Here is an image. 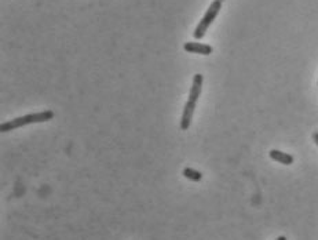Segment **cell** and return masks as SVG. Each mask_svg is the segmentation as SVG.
I'll use <instances>...</instances> for the list:
<instances>
[{"label": "cell", "instance_id": "obj_6", "mask_svg": "<svg viewBox=\"0 0 318 240\" xmlns=\"http://www.w3.org/2000/svg\"><path fill=\"white\" fill-rule=\"evenodd\" d=\"M269 156L275 162H279L281 165L289 166L293 163V156L289 155V153H284V152L279 151V149H271L269 153Z\"/></svg>", "mask_w": 318, "mask_h": 240}, {"label": "cell", "instance_id": "obj_3", "mask_svg": "<svg viewBox=\"0 0 318 240\" xmlns=\"http://www.w3.org/2000/svg\"><path fill=\"white\" fill-rule=\"evenodd\" d=\"M195 109L196 103H193V101H187L186 103L181 119V130H183V131L189 130L190 125H192V120H193V115H195Z\"/></svg>", "mask_w": 318, "mask_h": 240}, {"label": "cell", "instance_id": "obj_4", "mask_svg": "<svg viewBox=\"0 0 318 240\" xmlns=\"http://www.w3.org/2000/svg\"><path fill=\"white\" fill-rule=\"evenodd\" d=\"M185 50L192 54H201V55H209L212 54V47L209 45H204L199 42H187L185 43Z\"/></svg>", "mask_w": 318, "mask_h": 240}, {"label": "cell", "instance_id": "obj_1", "mask_svg": "<svg viewBox=\"0 0 318 240\" xmlns=\"http://www.w3.org/2000/svg\"><path fill=\"white\" fill-rule=\"evenodd\" d=\"M54 117L53 111H43L39 113H31V115L21 116L14 120H9L0 125V131L2 133H7V131H13L15 129L24 127L27 125H32V123H43V122H49Z\"/></svg>", "mask_w": 318, "mask_h": 240}, {"label": "cell", "instance_id": "obj_10", "mask_svg": "<svg viewBox=\"0 0 318 240\" xmlns=\"http://www.w3.org/2000/svg\"><path fill=\"white\" fill-rule=\"evenodd\" d=\"M221 2H223V0H221Z\"/></svg>", "mask_w": 318, "mask_h": 240}, {"label": "cell", "instance_id": "obj_2", "mask_svg": "<svg viewBox=\"0 0 318 240\" xmlns=\"http://www.w3.org/2000/svg\"><path fill=\"white\" fill-rule=\"evenodd\" d=\"M222 9V2L221 0H214L209 7H208L207 13L204 14V17L201 18V21L199 23V25L196 27L195 32H193V36H195L196 40L203 39L205 33H207L208 28L211 27V24L215 21V18L218 17V14Z\"/></svg>", "mask_w": 318, "mask_h": 240}, {"label": "cell", "instance_id": "obj_7", "mask_svg": "<svg viewBox=\"0 0 318 240\" xmlns=\"http://www.w3.org/2000/svg\"><path fill=\"white\" fill-rule=\"evenodd\" d=\"M183 175H185L187 179H192V181H201V178H203V174L197 171L195 169H190V167H186L183 170Z\"/></svg>", "mask_w": 318, "mask_h": 240}, {"label": "cell", "instance_id": "obj_5", "mask_svg": "<svg viewBox=\"0 0 318 240\" xmlns=\"http://www.w3.org/2000/svg\"><path fill=\"white\" fill-rule=\"evenodd\" d=\"M203 75L196 73L195 77H193V83H192V89H190L189 101L197 103V99L200 98V94H201V89H203Z\"/></svg>", "mask_w": 318, "mask_h": 240}, {"label": "cell", "instance_id": "obj_9", "mask_svg": "<svg viewBox=\"0 0 318 240\" xmlns=\"http://www.w3.org/2000/svg\"><path fill=\"white\" fill-rule=\"evenodd\" d=\"M275 240H287V237H285V236H280V237H277Z\"/></svg>", "mask_w": 318, "mask_h": 240}, {"label": "cell", "instance_id": "obj_8", "mask_svg": "<svg viewBox=\"0 0 318 240\" xmlns=\"http://www.w3.org/2000/svg\"><path fill=\"white\" fill-rule=\"evenodd\" d=\"M313 139H314V143L318 145V133H313Z\"/></svg>", "mask_w": 318, "mask_h": 240}]
</instances>
